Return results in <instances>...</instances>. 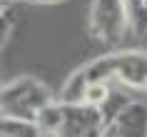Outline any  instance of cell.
I'll list each match as a JSON object with an SVG mask.
<instances>
[{
	"instance_id": "1",
	"label": "cell",
	"mask_w": 147,
	"mask_h": 137,
	"mask_svg": "<svg viewBox=\"0 0 147 137\" xmlns=\"http://www.w3.org/2000/svg\"><path fill=\"white\" fill-rule=\"evenodd\" d=\"M87 82L125 85L130 90H147V53L115 50L82 65Z\"/></svg>"
},
{
	"instance_id": "2",
	"label": "cell",
	"mask_w": 147,
	"mask_h": 137,
	"mask_svg": "<svg viewBox=\"0 0 147 137\" xmlns=\"http://www.w3.org/2000/svg\"><path fill=\"white\" fill-rule=\"evenodd\" d=\"M55 100H57L55 92L32 75H23L0 85V115H5V117L35 120L40 110Z\"/></svg>"
},
{
	"instance_id": "3",
	"label": "cell",
	"mask_w": 147,
	"mask_h": 137,
	"mask_svg": "<svg viewBox=\"0 0 147 137\" xmlns=\"http://www.w3.org/2000/svg\"><path fill=\"white\" fill-rule=\"evenodd\" d=\"M130 28L125 0H92L90 5V32L102 45H117Z\"/></svg>"
},
{
	"instance_id": "4",
	"label": "cell",
	"mask_w": 147,
	"mask_h": 137,
	"mask_svg": "<svg viewBox=\"0 0 147 137\" xmlns=\"http://www.w3.org/2000/svg\"><path fill=\"white\" fill-rule=\"evenodd\" d=\"M105 127L97 107L90 105H65V122L55 137H87L92 130Z\"/></svg>"
},
{
	"instance_id": "5",
	"label": "cell",
	"mask_w": 147,
	"mask_h": 137,
	"mask_svg": "<svg viewBox=\"0 0 147 137\" xmlns=\"http://www.w3.org/2000/svg\"><path fill=\"white\" fill-rule=\"evenodd\" d=\"M107 137H147V105L132 100L115 120L105 125Z\"/></svg>"
},
{
	"instance_id": "6",
	"label": "cell",
	"mask_w": 147,
	"mask_h": 137,
	"mask_svg": "<svg viewBox=\"0 0 147 137\" xmlns=\"http://www.w3.org/2000/svg\"><path fill=\"white\" fill-rule=\"evenodd\" d=\"M87 87H90V82H87L85 72H82V67H80L62 82L60 92H57L55 97H57V102H62V105H82V102H85Z\"/></svg>"
},
{
	"instance_id": "7",
	"label": "cell",
	"mask_w": 147,
	"mask_h": 137,
	"mask_svg": "<svg viewBox=\"0 0 147 137\" xmlns=\"http://www.w3.org/2000/svg\"><path fill=\"white\" fill-rule=\"evenodd\" d=\"M35 122H38V127H40V132H42V137L45 135H50V137H55L57 132H60V127H62V122H65V105L62 102H50L47 107H42L38 112V117H35Z\"/></svg>"
},
{
	"instance_id": "8",
	"label": "cell",
	"mask_w": 147,
	"mask_h": 137,
	"mask_svg": "<svg viewBox=\"0 0 147 137\" xmlns=\"http://www.w3.org/2000/svg\"><path fill=\"white\" fill-rule=\"evenodd\" d=\"M0 137H42L35 120H20V117H5L0 115Z\"/></svg>"
},
{
	"instance_id": "9",
	"label": "cell",
	"mask_w": 147,
	"mask_h": 137,
	"mask_svg": "<svg viewBox=\"0 0 147 137\" xmlns=\"http://www.w3.org/2000/svg\"><path fill=\"white\" fill-rule=\"evenodd\" d=\"M132 100L125 95L122 90H117V87H112V92H110V97L105 100V105L100 107V115H102V125H110V122L115 120L117 115L122 112L125 107L130 105Z\"/></svg>"
},
{
	"instance_id": "10",
	"label": "cell",
	"mask_w": 147,
	"mask_h": 137,
	"mask_svg": "<svg viewBox=\"0 0 147 137\" xmlns=\"http://www.w3.org/2000/svg\"><path fill=\"white\" fill-rule=\"evenodd\" d=\"M112 87H115V85H107V82H90V87H87V92H85V105L100 110V107L105 105V100L110 97Z\"/></svg>"
},
{
	"instance_id": "11",
	"label": "cell",
	"mask_w": 147,
	"mask_h": 137,
	"mask_svg": "<svg viewBox=\"0 0 147 137\" xmlns=\"http://www.w3.org/2000/svg\"><path fill=\"white\" fill-rule=\"evenodd\" d=\"M32 5H60V3H67V0H28Z\"/></svg>"
},
{
	"instance_id": "12",
	"label": "cell",
	"mask_w": 147,
	"mask_h": 137,
	"mask_svg": "<svg viewBox=\"0 0 147 137\" xmlns=\"http://www.w3.org/2000/svg\"><path fill=\"white\" fill-rule=\"evenodd\" d=\"M87 137H107V135H105V127H97V130H92Z\"/></svg>"
},
{
	"instance_id": "13",
	"label": "cell",
	"mask_w": 147,
	"mask_h": 137,
	"mask_svg": "<svg viewBox=\"0 0 147 137\" xmlns=\"http://www.w3.org/2000/svg\"><path fill=\"white\" fill-rule=\"evenodd\" d=\"M10 5H13V3H10V0H0V13H3V10H8Z\"/></svg>"
},
{
	"instance_id": "14",
	"label": "cell",
	"mask_w": 147,
	"mask_h": 137,
	"mask_svg": "<svg viewBox=\"0 0 147 137\" xmlns=\"http://www.w3.org/2000/svg\"><path fill=\"white\" fill-rule=\"evenodd\" d=\"M142 8H145V10H147V0H142Z\"/></svg>"
},
{
	"instance_id": "15",
	"label": "cell",
	"mask_w": 147,
	"mask_h": 137,
	"mask_svg": "<svg viewBox=\"0 0 147 137\" xmlns=\"http://www.w3.org/2000/svg\"><path fill=\"white\" fill-rule=\"evenodd\" d=\"M0 82H3V70H0Z\"/></svg>"
},
{
	"instance_id": "16",
	"label": "cell",
	"mask_w": 147,
	"mask_h": 137,
	"mask_svg": "<svg viewBox=\"0 0 147 137\" xmlns=\"http://www.w3.org/2000/svg\"><path fill=\"white\" fill-rule=\"evenodd\" d=\"M142 38H147V32H145V35H142Z\"/></svg>"
},
{
	"instance_id": "17",
	"label": "cell",
	"mask_w": 147,
	"mask_h": 137,
	"mask_svg": "<svg viewBox=\"0 0 147 137\" xmlns=\"http://www.w3.org/2000/svg\"><path fill=\"white\" fill-rule=\"evenodd\" d=\"M10 3H13V0H10Z\"/></svg>"
}]
</instances>
